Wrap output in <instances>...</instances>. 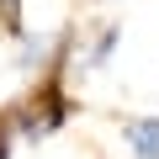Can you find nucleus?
Instances as JSON below:
<instances>
[{
	"instance_id": "nucleus-1",
	"label": "nucleus",
	"mask_w": 159,
	"mask_h": 159,
	"mask_svg": "<svg viewBox=\"0 0 159 159\" xmlns=\"http://www.w3.org/2000/svg\"><path fill=\"white\" fill-rule=\"evenodd\" d=\"M69 117H74V96L64 85V64H53V69H43V85L27 101L6 106V117H0V159H16L21 148L53 138Z\"/></svg>"
},
{
	"instance_id": "nucleus-2",
	"label": "nucleus",
	"mask_w": 159,
	"mask_h": 159,
	"mask_svg": "<svg viewBox=\"0 0 159 159\" xmlns=\"http://www.w3.org/2000/svg\"><path fill=\"white\" fill-rule=\"evenodd\" d=\"M122 43V21H96L90 32H74L69 27V43H64V69H80V74H101L111 64Z\"/></svg>"
},
{
	"instance_id": "nucleus-3",
	"label": "nucleus",
	"mask_w": 159,
	"mask_h": 159,
	"mask_svg": "<svg viewBox=\"0 0 159 159\" xmlns=\"http://www.w3.org/2000/svg\"><path fill=\"white\" fill-rule=\"evenodd\" d=\"M122 143H127L133 159H159V117L154 111L122 117Z\"/></svg>"
}]
</instances>
